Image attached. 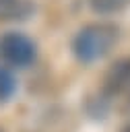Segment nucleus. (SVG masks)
I'll use <instances>...</instances> for the list:
<instances>
[{
	"instance_id": "obj_1",
	"label": "nucleus",
	"mask_w": 130,
	"mask_h": 132,
	"mask_svg": "<svg viewBox=\"0 0 130 132\" xmlns=\"http://www.w3.org/2000/svg\"><path fill=\"white\" fill-rule=\"evenodd\" d=\"M116 41H118V27H113L111 23H91L76 33L72 41V52L76 60L89 64L107 56L116 45Z\"/></svg>"
},
{
	"instance_id": "obj_2",
	"label": "nucleus",
	"mask_w": 130,
	"mask_h": 132,
	"mask_svg": "<svg viewBox=\"0 0 130 132\" xmlns=\"http://www.w3.org/2000/svg\"><path fill=\"white\" fill-rule=\"evenodd\" d=\"M35 43L23 33L8 31L0 37V58L10 66L25 68L35 60Z\"/></svg>"
},
{
	"instance_id": "obj_3",
	"label": "nucleus",
	"mask_w": 130,
	"mask_h": 132,
	"mask_svg": "<svg viewBox=\"0 0 130 132\" xmlns=\"http://www.w3.org/2000/svg\"><path fill=\"white\" fill-rule=\"evenodd\" d=\"M128 87H130V56H124V58H118L105 70L101 91L105 97H113L126 91Z\"/></svg>"
},
{
	"instance_id": "obj_4",
	"label": "nucleus",
	"mask_w": 130,
	"mask_h": 132,
	"mask_svg": "<svg viewBox=\"0 0 130 132\" xmlns=\"http://www.w3.org/2000/svg\"><path fill=\"white\" fill-rule=\"evenodd\" d=\"M130 0H89L91 10L97 14H116L128 6Z\"/></svg>"
},
{
	"instance_id": "obj_5",
	"label": "nucleus",
	"mask_w": 130,
	"mask_h": 132,
	"mask_svg": "<svg viewBox=\"0 0 130 132\" xmlns=\"http://www.w3.org/2000/svg\"><path fill=\"white\" fill-rule=\"evenodd\" d=\"M17 91V78L12 76L10 70L0 68V103L8 101Z\"/></svg>"
},
{
	"instance_id": "obj_6",
	"label": "nucleus",
	"mask_w": 130,
	"mask_h": 132,
	"mask_svg": "<svg viewBox=\"0 0 130 132\" xmlns=\"http://www.w3.org/2000/svg\"><path fill=\"white\" fill-rule=\"evenodd\" d=\"M21 0H0V12L2 14H14Z\"/></svg>"
},
{
	"instance_id": "obj_7",
	"label": "nucleus",
	"mask_w": 130,
	"mask_h": 132,
	"mask_svg": "<svg viewBox=\"0 0 130 132\" xmlns=\"http://www.w3.org/2000/svg\"><path fill=\"white\" fill-rule=\"evenodd\" d=\"M122 132H130V124H128V126H124V128H122Z\"/></svg>"
},
{
	"instance_id": "obj_8",
	"label": "nucleus",
	"mask_w": 130,
	"mask_h": 132,
	"mask_svg": "<svg viewBox=\"0 0 130 132\" xmlns=\"http://www.w3.org/2000/svg\"><path fill=\"white\" fill-rule=\"evenodd\" d=\"M0 132H4V130H2V128H0Z\"/></svg>"
}]
</instances>
